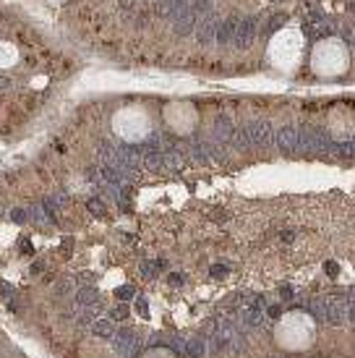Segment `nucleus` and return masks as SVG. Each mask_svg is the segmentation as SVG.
I'll list each match as a JSON object with an SVG mask.
<instances>
[{
    "instance_id": "f257e3e1",
    "label": "nucleus",
    "mask_w": 355,
    "mask_h": 358,
    "mask_svg": "<svg viewBox=\"0 0 355 358\" xmlns=\"http://www.w3.org/2000/svg\"><path fill=\"white\" fill-rule=\"evenodd\" d=\"M350 66V52H347L345 42L342 40H321L311 52V71L316 76H324V79H335L342 76Z\"/></svg>"
},
{
    "instance_id": "f03ea898",
    "label": "nucleus",
    "mask_w": 355,
    "mask_h": 358,
    "mask_svg": "<svg viewBox=\"0 0 355 358\" xmlns=\"http://www.w3.org/2000/svg\"><path fill=\"white\" fill-rule=\"evenodd\" d=\"M275 338L285 350L298 353V350L311 348V343H314V338H316V327H314V322H311V317L300 314V311H293V314H285L282 322L277 324Z\"/></svg>"
},
{
    "instance_id": "7ed1b4c3",
    "label": "nucleus",
    "mask_w": 355,
    "mask_h": 358,
    "mask_svg": "<svg viewBox=\"0 0 355 358\" xmlns=\"http://www.w3.org/2000/svg\"><path fill=\"white\" fill-rule=\"evenodd\" d=\"M303 52V34L298 29H282L275 34V40L269 45V60L280 71H293Z\"/></svg>"
},
{
    "instance_id": "20e7f679",
    "label": "nucleus",
    "mask_w": 355,
    "mask_h": 358,
    "mask_svg": "<svg viewBox=\"0 0 355 358\" xmlns=\"http://www.w3.org/2000/svg\"><path fill=\"white\" fill-rule=\"evenodd\" d=\"M113 129L120 139L126 141H141L149 134V118L141 108H123L113 118Z\"/></svg>"
},
{
    "instance_id": "39448f33",
    "label": "nucleus",
    "mask_w": 355,
    "mask_h": 358,
    "mask_svg": "<svg viewBox=\"0 0 355 358\" xmlns=\"http://www.w3.org/2000/svg\"><path fill=\"white\" fill-rule=\"evenodd\" d=\"M168 120L175 131L186 134V131L194 129V123H196V113H194V108L186 105V102H178V105H170L168 108Z\"/></svg>"
},
{
    "instance_id": "423d86ee",
    "label": "nucleus",
    "mask_w": 355,
    "mask_h": 358,
    "mask_svg": "<svg viewBox=\"0 0 355 358\" xmlns=\"http://www.w3.org/2000/svg\"><path fill=\"white\" fill-rule=\"evenodd\" d=\"M19 60V52L10 42H0V69H8Z\"/></svg>"
}]
</instances>
